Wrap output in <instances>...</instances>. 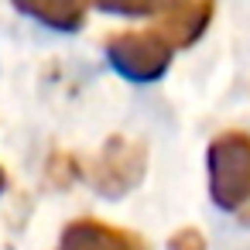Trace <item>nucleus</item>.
<instances>
[{"mask_svg": "<svg viewBox=\"0 0 250 250\" xmlns=\"http://www.w3.org/2000/svg\"><path fill=\"white\" fill-rule=\"evenodd\" d=\"M93 4H96V7H103V11H117L120 0H93Z\"/></svg>", "mask_w": 250, "mask_h": 250, "instance_id": "9", "label": "nucleus"}, {"mask_svg": "<svg viewBox=\"0 0 250 250\" xmlns=\"http://www.w3.org/2000/svg\"><path fill=\"white\" fill-rule=\"evenodd\" d=\"M182 0H120L117 14H165Z\"/></svg>", "mask_w": 250, "mask_h": 250, "instance_id": "7", "label": "nucleus"}, {"mask_svg": "<svg viewBox=\"0 0 250 250\" xmlns=\"http://www.w3.org/2000/svg\"><path fill=\"white\" fill-rule=\"evenodd\" d=\"M168 250H206V240H202L195 229H182V233L168 243Z\"/></svg>", "mask_w": 250, "mask_h": 250, "instance_id": "8", "label": "nucleus"}, {"mask_svg": "<svg viewBox=\"0 0 250 250\" xmlns=\"http://www.w3.org/2000/svg\"><path fill=\"white\" fill-rule=\"evenodd\" d=\"M14 7L55 31H79L86 21V0H14Z\"/></svg>", "mask_w": 250, "mask_h": 250, "instance_id": "6", "label": "nucleus"}, {"mask_svg": "<svg viewBox=\"0 0 250 250\" xmlns=\"http://www.w3.org/2000/svg\"><path fill=\"white\" fill-rule=\"evenodd\" d=\"M62 250H141V243L113 226H103V223H93V219H83V223H72L62 236Z\"/></svg>", "mask_w": 250, "mask_h": 250, "instance_id": "5", "label": "nucleus"}, {"mask_svg": "<svg viewBox=\"0 0 250 250\" xmlns=\"http://www.w3.org/2000/svg\"><path fill=\"white\" fill-rule=\"evenodd\" d=\"M4 188H7V175H4V171H0V192H4Z\"/></svg>", "mask_w": 250, "mask_h": 250, "instance_id": "10", "label": "nucleus"}, {"mask_svg": "<svg viewBox=\"0 0 250 250\" xmlns=\"http://www.w3.org/2000/svg\"><path fill=\"white\" fill-rule=\"evenodd\" d=\"M141 171H144V151L137 144L117 141V144H110L103 151V158L96 161V168H93L89 178H93V185L103 195H124L127 188L137 185Z\"/></svg>", "mask_w": 250, "mask_h": 250, "instance_id": "3", "label": "nucleus"}, {"mask_svg": "<svg viewBox=\"0 0 250 250\" xmlns=\"http://www.w3.org/2000/svg\"><path fill=\"white\" fill-rule=\"evenodd\" d=\"M209 188L216 206L236 209L250 195V137L223 134L209 147Z\"/></svg>", "mask_w": 250, "mask_h": 250, "instance_id": "1", "label": "nucleus"}, {"mask_svg": "<svg viewBox=\"0 0 250 250\" xmlns=\"http://www.w3.org/2000/svg\"><path fill=\"white\" fill-rule=\"evenodd\" d=\"M106 59L120 76L134 83H151V79H161L165 69L171 65V45L158 31H127L110 38Z\"/></svg>", "mask_w": 250, "mask_h": 250, "instance_id": "2", "label": "nucleus"}, {"mask_svg": "<svg viewBox=\"0 0 250 250\" xmlns=\"http://www.w3.org/2000/svg\"><path fill=\"white\" fill-rule=\"evenodd\" d=\"M209 18H212V0H182V4H175L171 11H165V21H161L158 35L171 48L192 45L206 31Z\"/></svg>", "mask_w": 250, "mask_h": 250, "instance_id": "4", "label": "nucleus"}]
</instances>
